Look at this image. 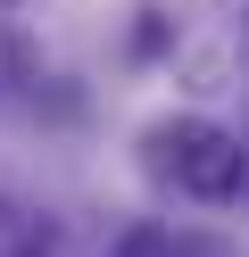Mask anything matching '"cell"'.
<instances>
[{
	"instance_id": "obj_2",
	"label": "cell",
	"mask_w": 249,
	"mask_h": 257,
	"mask_svg": "<svg viewBox=\"0 0 249 257\" xmlns=\"http://www.w3.org/2000/svg\"><path fill=\"white\" fill-rule=\"evenodd\" d=\"M116 257H175V240H166V232H125Z\"/></svg>"
},
{
	"instance_id": "obj_3",
	"label": "cell",
	"mask_w": 249,
	"mask_h": 257,
	"mask_svg": "<svg viewBox=\"0 0 249 257\" xmlns=\"http://www.w3.org/2000/svg\"><path fill=\"white\" fill-rule=\"evenodd\" d=\"M241 199H249V166H241Z\"/></svg>"
},
{
	"instance_id": "obj_1",
	"label": "cell",
	"mask_w": 249,
	"mask_h": 257,
	"mask_svg": "<svg viewBox=\"0 0 249 257\" xmlns=\"http://www.w3.org/2000/svg\"><path fill=\"white\" fill-rule=\"evenodd\" d=\"M241 141L208 116H175V124H149V174L183 183L191 199H232L241 191Z\"/></svg>"
}]
</instances>
